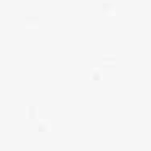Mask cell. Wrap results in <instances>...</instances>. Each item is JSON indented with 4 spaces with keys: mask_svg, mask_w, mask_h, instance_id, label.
I'll use <instances>...</instances> for the list:
<instances>
[{
    "mask_svg": "<svg viewBox=\"0 0 151 151\" xmlns=\"http://www.w3.org/2000/svg\"><path fill=\"white\" fill-rule=\"evenodd\" d=\"M24 23H26L27 26L34 27V26H37V23H39V18L35 16V15H27V16H26V19H24Z\"/></svg>",
    "mask_w": 151,
    "mask_h": 151,
    "instance_id": "1",
    "label": "cell"
},
{
    "mask_svg": "<svg viewBox=\"0 0 151 151\" xmlns=\"http://www.w3.org/2000/svg\"><path fill=\"white\" fill-rule=\"evenodd\" d=\"M114 61H116V58H114L113 55H103V56H101V63L106 64V66H109V64H114Z\"/></svg>",
    "mask_w": 151,
    "mask_h": 151,
    "instance_id": "2",
    "label": "cell"
},
{
    "mask_svg": "<svg viewBox=\"0 0 151 151\" xmlns=\"http://www.w3.org/2000/svg\"><path fill=\"white\" fill-rule=\"evenodd\" d=\"M101 8H103V10H105V12H106V13H113V12H114V6H113V5H111V3H109V2H103V5H101Z\"/></svg>",
    "mask_w": 151,
    "mask_h": 151,
    "instance_id": "3",
    "label": "cell"
},
{
    "mask_svg": "<svg viewBox=\"0 0 151 151\" xmlns=\"http://www.w3.org/2000/svg\"><path fill=\"white\" fill-rule=\"evenodd\" d=\"M90 76L93 79H98L100 76H101V71H100L98 68H92V69H90Z\"/></svg>",
    "mask_w": 151,
    "mask_h": 151,
    "instance_id": "4",
    "label": "cell"
},
{
    "mask_svg": "<svg viewBox=\"0 0 151 151\" xmlns=\"http://www.w3.org/2000/svg\"><path fill=\"white\" fill-rule=\"evenodd\" d=\"M34 111H35V106H34V105H27V113L32 114Z\"/></svg>",
    "mask_w": 151,
    "mask_h": 151,
    "instance_id": "5",
    "label": "cell"
}]
</instances>
